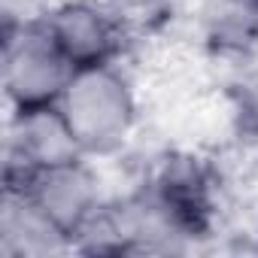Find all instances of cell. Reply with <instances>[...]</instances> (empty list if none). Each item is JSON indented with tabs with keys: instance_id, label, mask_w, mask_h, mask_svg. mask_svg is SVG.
I'll use <instances>...</instances> for the list:
<instances>
[{
	"instance_id": "obj_1",
	"label": "cell",
	"mask_w": 258,
	"mask_h": 258,
	"mask_svg": "<svg viewBox=\"0 0 258 258\" xmlns=\"http://www.w3.org/2000/svg\"><path fill=\"white\" fill-rule=\"evenodd\" d=\"M58 106L85 155L118 152L137 124L134 88L115 64L73 70Z\"/></svg>"
},
{
	"instance_id": "obj_2",
	"label": "cell",
	"mask_w": 258,
	"mask_h": 258,
	"mask_svg": "<svg viewBox=\"0 0 258 258\" xmlns=\"http://www.w3.org/2000/svg\"><path fill=\"white\" fill-rule=\"evenodd\" d=\"M88 158L61 106L16 109L4 146V191H25L40 170Z\"/></svg>"
},
{
	"instance_id": "obj_3",
	"label": "cell",
	"mask_w": 258,
	"mask_h": 258,
	"mask_svg": "<svg viewBox=\"0 0 258 258\" xmlns=\"http://www.w3.org/2000/svg\"><path fill=\"white\" fill-rule=\"evenodd\" d=\"M73 70L76 67L61 55L46 25L4 34L0 79H4V94L13 112L58 103Z\"/></svg>"
},
{
	"instance_id": "obj_4",
	"label": "cell",
	"mask_w": 258,
	"mask_h": 258,
	"mask_svg": "<svg viewBox=\"0 0 258 258\" xmlns=\"http://www.w3.org/2000/svg\"><path fill=\"white\" fill-rule=\"evenodd\" d=\"M61 55L76 67L115 64L127 34L121 31L112 10L97 0H58L43 22Z\"/></svg>"
},
{
	"instance_id": "obj_5",
	"label": "cell",
	"mask_w": 258,
	"mask_h": 258,
	"mask_svg": "<svg viewBox=\"0 0 258 258\" xmlns=\"http://www.w3.org/2000/svg\"><path fill=\"white\" fill-rule=\"evenodd\" d=\"M25 195L70 237V246H73L79 228L103 204L97 176L85 164V158L70 161V164H58V167H49V170H40L31 179V185L25 188Z\"/></svg>"
},
{
	"instance_id": "obj_6",
	"label": "cell",
	"mask_w": 258,
	"mask_h": 258,
	"mask_svg": "<svg viewBox=\"0 0 258 258\" xmlns=\"http://www.w3.org/2000/svg\"><path fill=\"white\" fill-rule=\"evenodd\" d=\"M152 198L173 216V222L188 234L201 237L213 222V176L191 155H167L152 182L146 185Z\"/></svg>"
},
{
	"instance_id": "obj_7",
	"label": "cell",
	"mask_w": 258,
	"mask_h": 258,
	"mask_svg": "<svg viewBox=\"0 0 258 258\" xmlns=\"http://www.w3.org/2000/svg\"><path fill=\"white\" fill-rule=\"evenodd\" d=\"M70 237L25 195L4 191L0 210V252L10 258H43L52 252H67Z\"/></svg>"
},
{
	"instance_id": "obj_8",
	"label": "cell",
	"mask_w": 258,
	"mask_h": 258,
	"mask_svg": "<svg viewBox=\"0 0 258 258\" xmlns=\"http://www.w3.org/2000/svg\"><path fill=\"white\" fill-rule=\"evenodd\" d=\"M201 31L216 52H249L258 43V0H201Z\"/></svg>"
},
{
	"instance_id": "obj_9",
	"label": "cell",
	"mask_w": 258,
	"mask_h": 258,
	"mask_svg": "<svg viewBox=\"0 0 258 258\" xmlns=\"http://www.w3.org/2000/svg\"><path fill=\"white\" fill-rule=\"evenodd\" d=\"M106 7L112 10L121 31L131 40V37L155 34L170 19L173 0H106Z\"/></svg>"
},
{
	"instance_id": "obj_10",
	"label": "cell",
	"mask_w": 258,
	"mask_h": 258,
	"mask_svg": "<svg viewBox=\"0 0 258 258\" xmlns=\"http://www.w3.org/2000/svg\"><path fill=\"white\" fill-rule=\"evenodd\" d=\"M55 7V0H0L4 34H19L25 28L43 25Z\"/></svg>"
}]
</instances>
